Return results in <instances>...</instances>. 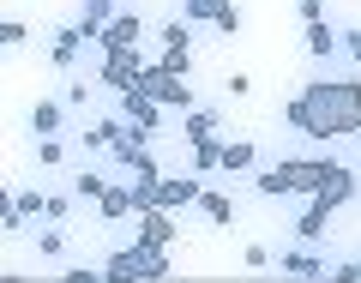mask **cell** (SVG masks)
<instances>
[{"label":"cell","instance_id":"6da1fadb","mask_svg":"<svg viewBox=\"0 0 361 283\" xmlns=\"http://www.w3.org/2000/svg\"><path fill=\"white\" fill-rule=\"evenodd\" d=\"M283 133L295 145L361 139V73H319L283 103Z\"/></svg>","mask_w":361,"mask_h":283},{"label":"cell","instance_id":"7a4b0ae2","mask_svg":"<svg viewBox=\"0 0 361 283\" xmlns=\"http://www.w3.org/2000/svg\"><path fill=\"white\" fill-rule=\"evenodd\" d=\"M241 187H247V199H259V205H277V211H289V205H301V193H295V169H289V157H259L253 169L241 175Z\"/></svg>","mask_w":361,"mask_h":283},{"label":"cell","instance_id":"3957f363","mask_svg":"<svg viewBox=\"0 0 361 283\" xmlns=\"http://www.w3.org/2000/svg\"><path fill=\"white\" fill-rule=\"evenodd\" d=\"M145 73H151V61H145L139 49H121V54H97V90H103V97H121V90L145 85Z\"/></svg>","mask_w":361,"mask_h":283},{"label":"cell","instance_id":"277c9868","mask_svg":"<svg viewBox=\"0 0 361 283\" xmlns=\"http://www.w3.org/2000/svg\"><path fill=\"white\" fill-rule=\"evenodd\" d=\"M103 277H109V283H133V277H169V253H145L139 241H133V247H109V259H103Z\"/></svg>","mask_w":361,"mask_h":283},{"label":"cell","instance_id":"5b68a950","mask_svg":"<svg viewBox=\"0 0 361 283\" xmlns=\"http://www.w3.org/2000/svg\"><path fill=\"white\" fill-rule=\"evenodd\" d=\"M235 181H223V175H205V187H199V199H193V211H199V223H211V229H229L235 223Z\"/></svg>","mask_w":361,"mask_h":283},{"label":"cell","instance_id":"8992f818","mask_svg":"<svg viewBox=\"0 0 361 283\" xmlns=\"http://www.w3.org/2000/svg\"><path fill=\"white\" fill-rule=\"evenodd\" d=\"M180 211H163V205H145L139 211V217H133V223H139V247H145V253H175V241H180Z\"/></svg>","mask_w":361,"mask_h":283},{"label":"cell","instance_id":"52a82bcc","mask_svg":"<svg viewBox=\"0 0 361 283\" xmlns=\"http://www.w3.org/2000/svg\"><path fill=\"white\" fill-rule=\"evenodd\" d=\"M90 217L103 223V229H121V223H133V217H139V193H133V181H127V175H115V181H109V193L90 205Z\"/></svg>","mask_w":361,"mask_h":283},{"label":"cell","instance_id":"ba28073f","mask_svg":"<svg viewBox=\"0 0 361 283\" xmlns=\"http://www.w3.org/2000/svg\"><path fill=\"white\" fill-rule=\"evenodd\" d=\"M85 54H90V37H85V30H78V18H66V25L54 30V37H49V66H54V73H61V78H73Z\"/></svg>","mask_w":361,"mask_h":283},{"label":"cell","instance_id":"9c48e42d","mask_svg":"<svg viewBox=\"0 0 361 283\" xmlns=\"http://www.w3.org/2000/svg\"><path fill=\"white\" fill-rule=\"evenodd\" d=\"M289 235H295L301 247H325V241H331V211L313 205V199L289 205Z\"/></svg>","mask_w":361,"mask_h":283},{"label":"cell","instance_id":"30bf717a","mask_svg":"<svg viewBox=\"0 0 361 283\" xmlns=\"http://www.w3.org/2000/svg\"><path fill=\"white\" fill-rule=\"evenodd\" d=\"M223 127H229V115H223L217 103H199V109H187V115H175V139H223Z\"/></svg>","mask_w":361,"mask_h":283},{"label":"cell","instance_id":"8fae6325","mask_svg":"<svg viewBox=\"0 0 361 283\" xmlns=\"http://www.w3.org/2000/svg\"><path fill=\"white\" fill-rule=\"evenodd\" d=\"M139 37H145V18L133 13V6H121L115 13V25L103 30V42H97V54H121V49H139Z\"/></svg>","mask_w":361,"mask_h":283},{"label":"cell","instance_id":"7c38bea8","mask_svg":"<svg viewBox=\"0 0 361 283\" xmlns=\"http://www.w3.org/2000/svg\"><path fill=\"white\" fill-rule=\"evenodd\" d=\"M66 121H73V109H66L61 90H54V97H37V109H30V127H37V139H54V133H66Z\"/></svg>","mask_w":361,"mask_h":283},{"label":"cell","instance_id":"4fadbf2b","mask_svg":"<svg viewBox=\"0 0 361 283\" xmlns=\"http://www.w3.org/2000/svg\"><path fill=\"white\" fill-rule=\"evenodd\" d=\"M115 13H121V0H78V30L90 37V49L103 42V30L115 25Z\"/></svg>","mask_w":361,"mask_h":283},{"label":"cell","instance_id":"5bb4252c","mask_svg":"<svg viewBox=\"0 0 361 283\" xmlns=\"http://www.w3.org/2000/svg\"><path fill=\"white\" fill-rule=\"evenodd\" d=\"M325 265H331V259L319 253V247H283V253H277V271H289V277H325Z\"/></svg>","mask_w":361,"mask_h":283},{"label":"cell","instance_id":"9a60e30c","mask_svg":"<svg viewBox=\"0 0 361 283\" xmlns=\"http://www.w3.org/2000/svg\"><path fill=\"white\" fill-rule=\"evenodd\" d=\"M30 247H37L42 265L61 271V265H66V223H49V217H42V223H37V241H30Z\"/></svg>","mask_w":361,"mask_h":283},{"label":"cell","instance_id":"2e32d148","mask_svg":"<svg viewBox=\"0 0 361 283\" xmlns=\"http://www.w3.org/2000/svg\"><path fill=\"white\" fill-rule=\"evenodd\" d=\"M253 163H259V145L253 139H223V169H217L223 181H241Z\"/></svg>","mask_w":361,"mask_h":283},{"label":"cell","instance_id":"e0dca14e","mask_svg":"<svg viewBox=\"0 0 361 283\" xmlns=\"http://www.w3.org/2000/svg\"><path fill=\"white\" fill-rule=\"evenodd\" d=\"M301 42H307V54H313V61H325V66H331V61H343V54H337V25H325V18H313Z\"/></svg>","mask_w":361,"mask_h":283},{"label":"cell","instance_id":"ac0fdd59","mask_svg":"<svg viewBox=\"0 0 361 283\" xmlns=\"http://www.w3.org/2000/svg\"><path fill=\"white\" fill-rule=\"evenodd\" d=\"M229 6H235V0H180V18H187V25H211V30H217V18L223 13H229Z\"/></svg>","mask_w":361,"mask_h":283},{"label":"cell","instance_id":"d6986e66","mask_svg":"<svg viewBox=\"0 0 361 283\" xmlns=\"http://www.w3.org/2000/svg\"><path fill=\"white\" fill-rule=\"evenodd\" d=\"M157 42H163V54H187L193 49V25H187V18H163V30H157Z\"/></svg>","mask_w":361,"mask_h":283},{"label":"cell","instance_id":"ffe728a7","mask_svg":"<svg viewBox=\"0 0 361 283\" xmlns=\"http://www.w3.org/2000/svg\"><path fill=\"white\" fill-rule=\"evenodd\" d=\"M66 151H73V145H66V133L37 139V163H42V169H66Z\"/></svg>","mask_w":361,"mask_h":283},{"label":"cell","instance_id":"44dd1931","mask_svg":"<svg viewBox=\"0 0 361 283\" xmlns=\"http://www.w3.org/2000/svg\"><path fill=\"white\" fill-rule=\"evenodd\" d=\"M337 54L361 73V18H355V25H337Z\"/></svg>","mask_w":361,"mask_h":283},{"label":"cell","instance_id":"7402d4cb","mask_svg":"<svg viewBox=\"0 0 361 283\" xmlns=\"http://www.w3.org/2000/svg\"><path fill=\"white\" fill-rule=\"evenodd\" d=\"M90 85H97V78H66V90H61V97H66V109H73V115H85V109H90Z\"/></svg>","mask_w":361,"mask_h":283},{"label":"cell","instance_id":"603a6c76","mask_svg":"<svg viewBox=\"0 0 361 283\" xmlns=\"http://www.w3.org/2000/svg\"><path fill=\"white\" fill-rule=\"evenodd\" d=\"M241 265H247V271H271V265H277V247H265V241H247Z\"/></svg>","mask_w":361,"mask_h":283},{"label":"cell","instance_id":"cb8c5ba5","mask_svg":"<svg viewBox=\"0 0 361 283\" xmlns=\"http://www.w3.org/2000/svg\"><path fill=\"white\" fill-rule=\"evenodd\" d=\"M61 277H66V283H109V277H103V265H73V259L61 265Z\"/></svg>","mask_w":361,"mask_h":283},{"label":"cell","instance_id":"d4e9b609","mask_svg":"<svg viewBox=\"0 0 361 283\" xmlns=\"http://www.w3.org/2000/svg\"><path fill=\"white\" fill-rule=\"evenodd\" d=\"M30 37H37V30H30V25H18V18H6V25H0V42H6V49H25Z\"/></svg>","mask_w":361,"mask_h":283},{"label":"cell","instance_id":"484cf974","mask_svg":"<svg viewBox=\"0 0 361 283\" xmlns=\"http://www.w3.org/2000/svg\"><path fill=\"white\" fill-rule=\"evenodd\" d=\"M157 61H163V66H169V73H180V78L193 73V54H157Z\"/></svg>","mask_w":361,"mask_h":283},{"label":"cell","instance_id":"4316f807","mask_svg":"<svg viewBox=\"0 0 361 283\" xmlns=\"http://www.w3.org/2000/svg\"><path fill=\"white\" fill-rule=\"evenodd\" d=\"M295 13H301V25H313V18H325V13H331V6H325V0H301Z\"/></svg>","mask_w":361,"mask_h":283}]
</instances>
